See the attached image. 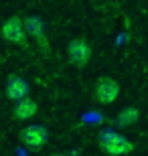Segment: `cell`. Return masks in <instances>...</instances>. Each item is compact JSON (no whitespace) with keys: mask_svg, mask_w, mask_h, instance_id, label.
Segmentation results:
<instances>
[{"mask_svg":"<svg viewBox=\"0 0 148 156\" xmlns=\"http://www.w3.org/2000/svg\"><path fill=\"white\" fill-rule=\"evenodd\" d=\"M97 144L110 156H126L134 150V144L116 130H102L97 134Z\"/></svg>","mask_w":148,"mask_h":156,"instance_id":"cell-1","label":"cell"},{"mask_svg":"<svg viewBox=\"0 0 148 156\" xmlns=\"http://www.w3.org/2000/svg\"><path fill=\"white\" fill-rule=\"evenodd\" d=\"M0 35H2V39H4V41H8V43L20 45L23 49H29L27 33H24V27H23V18L18 16V14H12L10 18H6L4 23H2Z\"/></svg>","mask_w":148,"mask_h":156,"instance_id":"cell-2","label":"cell"},{"mask_svg":"<svg viewBox=\"0 0 148 156\" xmlns=\"http://www.w3.org/2000/svg\"><path fill=\"white\" fill-rule=\"evenodd\" d=\"M67 59L75 67H85L91 59V47L85 39H71L67 43Z\"/></svg>","mask_w":148,"mask_h":156,"instance_id":"cell-3","label":"cell"},{"mask_svg":"<svg viewBox=\"0 0 148 156\" xmlns=\"http://www.w3.org/2000/svg\"><path fill=\"white\" fill-rule=\"evenodd\" d=\"M47 140H49V132H47L45 126H39V124L27 126L20 132V142L29 150H41V148H45Z\"/></svg>","mask_w":148,"mask_h":156,"instance_id":"cell-4","label":"cell"},{"mask_svg":"<svg viewBox=\"0 0 148 156\" xmlns=\"http://www.w3.org/2000/svg\"><path fill=\"white\" fill-rule=\"evenodd\" d=\"M120 95V85L118 81L112 79V77H99V81L96 83V87H93V98L99 101V104L108 105V104H114L116 99H118Z\"/></svg>","mask_w":148,"mask_h":156,"instance_id":"cell-5","label":"cell"},{"mask_svg":"<svg viewBox=\"0 0 148 156\" xmlns=\"http://www.w3.org/2000/svg\"><path fill=\"white\" fill-rule=\"evenodd\" d=\"M23 27L27 35L37 39V43L41 45V51L45 55H49V41L45 39V23H43V18L37 16V14H29V16L23 18Z\"/></svg>","mask_w":148,"mask_h":156,"instance_id":"cell-6","label":"cell"},{"mask_svg":"<svg viewBox=\"0 0 148 156\" xmlns=\"http://www.w3.org/2000/svg\"><path fill=\"white\" fill-rule=\"evenodd\" d=\"M6 95L12 101H20V99L29 98V83L20 75H10L6 81Z\"/></svg>","mask_w":148,"mask_h":156,"instance_id":"cell-7","label":"cell"},{"mask_svg":"<svg viewBox=\"0 0 148 156\" xmlns=\"http://www.w3.org/2000/svg\"><path fill=\"white\" fill-rule=\"evenodd\" d=\"M37 112H39V104L31 98H24V99H20V101L14 104V108H12V118L18 120V122H24V120H31Z\"/></svg>","mask_w":148,"mask_h":156,"instance_id":"cell-8","label":"cell"},{"mask_svg":"<svg viewBox=\"0 0 148 156\" xmlns=\"http://www.w3.org/2000/svg\"><path fill=\"white\" fill-rule=\"evenodd\" d=\"M138 120H140V110L128 105L124 110H120V114L114 118V126L116 128H130V126H134Z\"/></svg>","mask_w":148,"mask_h":156,"instance_id":"cell-9","label":"cell"},{"mask_svg":"<svg viewBox=\"0 0 148 156\" xmlns=\"http://www.w3.org/2000/svg\"><path fill=\"white\" fill-rule=\"evenodd\" d=\"M51 156H65V154H51Z\"/></svg>","mask_w":148,"mask_h":156,"instance_id":"cell-10","label":"cell"}]
</instances>
